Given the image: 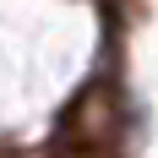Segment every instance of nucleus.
<instances>
[{
  "label": "nucleus",
  "mask_w": 158,
  "mask_h": 158,
  "mask_svg": "<svg viewBox=\"0 0 158 158\" xmlns=\"http://www.w3.org/2000/svg\"><path fill=\"white\" fill-rule=\"evenodd\" d=\"M0 158H16V153H11V147H0Z\"/></svg>",
  "instance_id": "f257e3e1"
}]
</instances>
